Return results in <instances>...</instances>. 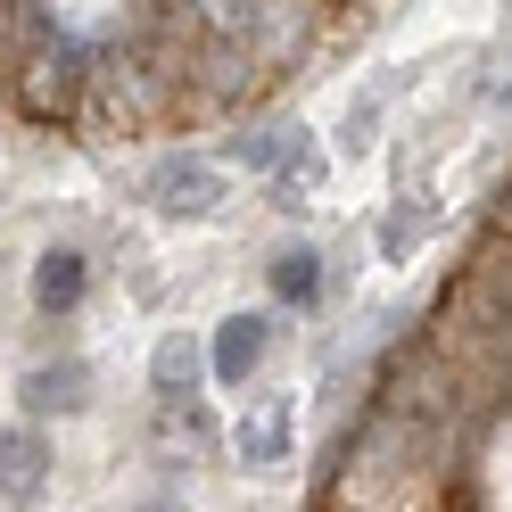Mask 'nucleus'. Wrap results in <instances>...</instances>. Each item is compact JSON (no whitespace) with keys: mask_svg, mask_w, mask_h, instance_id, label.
Listing matches in <instances>:
<instances>
[{"mask_svg":"<svg viewBox=\"0 0 512 512\" xmlns=\"http://www.w3.org/2000/svg\"><path fill=\"white\" fill-rule=\"evenodd\" d=\"M149 199L157 207H166V215H190V223H199V215H215L223 207V174L207 166V157H157V166H149Z\"/></svg>","mask_w":512,"mask_h":512,"instance_id":"f257e3e1","label":"nucleus"},{"mask_svg":"<svg viewBox=\"0 0 512 512\" xmlns=\"http://www.w3.org/2000/svg\"><path fill=\"white\" fill-rule=\"evenodd\" d=\"M42 488H50V438L34 422H0V496L34 504Z\"/></svg>","mask_w":512,"mask_h":512,"instance_id":"f03ea898","label":"nucleus"},{"mask_svg":"<svg viewBox=\"0 0 512 512\" xmlns=\"http://www.w3.org/2000/svg\"><path fill=\"white\" fill-rule=\"evenodd\" d=\"M265 347H273V323H265V314H223V323H215V347H207V372L223 380V389H248V372L265 364Z\"/></svg>","mask_w":512,"mask_h":512,"instance_id":"7ed1b4c3","label":"nucleus"},{"mask_svg":"<svg viewBox=\"0 0 512 512\" xmlns=\"http://www.w3.org/2000/svg\"><path fill=\"white\" fill-rule=\"evenodd\" d=\"M17 397H25V413H83V405H91V364H83V356L34 364V372L17 380Z\"/></svg>","mask_w":512,"mask_h":512,"instance_id":"20e7f679","label":"nucleus"},{"mask_svg":"<svg viewBox=\"0 0 512 512\" xmlns=\"http://www.w3.org/2000/svg\"><path fill=\"white\" fill-rule=\"evenodd\" d=\"M83 290H91L83 248H42V256H34V306H42V314H75Z\"/></svg>","mask_w":512,"mask_h":512,"instance_id":"39448f33","label":"nucleus"},{"mask_svg":"<svg viewBox=\"0 0 512 512\" xmlns=\"http://www.w3.org/2000/svg\"><path fill=\"white\" fill-rule=\"evenodd\" d=\"M199 372H207V356H199V339H190V331H166V339H157L149 389L166 397V405H190V397H199Z\"/></svg>","mask_w":512,"mask_h":512,"instance_id":"423d86ee","label":"nucleus"},{"mask_svg":"<svg viewBox=\"0 0 512 512\" xmlns=\"http://www.w3.org/2000/svg\"><path fill=\"white\" fill-rule=\"evenodd\" d=\"M240 463H256V471L290 463V405H265L256 422H240Z\"/></svg>","mask_w":512,"mask_h":512,"instance_id":"0eeeda50","label":"nucleus"},{"mask_svg":"<svg viewBox=\"0 0 512 512\" xmlns=\"http://www.w3.org/2000/svg\"><path fill=\"white\" fill-rule=\"evenodd\" d=\"M314 290H323V256H314L306 240H290L273 256V298L281 306H314Z\"/></svg>","mask_w":512,"mask_h":512,"instance_id":"6e6552de","label":"nucleus"},{"mask_svg":"<svg viewBox=\"0 0 512 512\" xmlns=\"http://www.w3.org/2000/svg\"><path fill=\"white\" fill-rule=\"evenodd\" d=\"M290 141H298V124H256V133H232V166H248V174H281Z\"/></svg>","mask_w":512,"mask_h":512,"instance_id":"1a4fd4ad","label":"nucleus"},{"mask_svg":"<svg viewBox=\"0 0 512 512\" xmlns=\"http://www.w3.org/2000/svg\"><path fill=\"white\" fill-rule=\"evenodd\" d=\"M199 25L215 42H248L256 50V25H265V0H199Z\"/></svg>","mask_w":512,"mask_h":512,"instance_id":"9d476101","label":"nucleus"},{"mask_svg":"<svg viewBox=\"0 0 512 512\" xmlns=\"http://www.w3.org/2000/svg\"><path fill=\"white\" fill-rule=\"evenodd\" d=\"M314 182H323V157H314V141L298 133L290 157H281V207H298V190H314Z\"/></svg>","mask_w":512,"mask_h":512,"instance_id":"9b49d317","label":"nucleus"},{"mask_svg":"<svg viewBox=\"0 0 512 512\" xmlns=\"http://www.w3.org/2000/svg\"><path fill=\"white\" fill-rule=\"evenodd\" d=\"M413 232H422V215H413V207H397L389 223H380V256H405V248H413Z\"/></svg>","mask_w":512,"mask_h":512,"instance_id":"f8f14e48","label":"nucleus"}]
</instances>
